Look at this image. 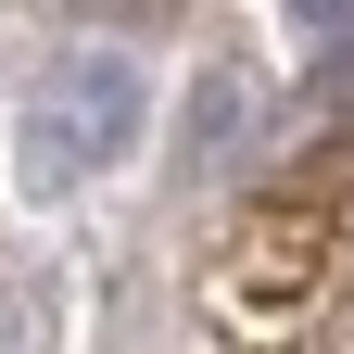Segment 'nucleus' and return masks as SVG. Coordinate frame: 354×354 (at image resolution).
Wrapping results in <instances>:
<instances>
[{
	"label": "nucleus",
	"instance_id": "1",
	"mask_svg": "<svg viewBox=\"0 0 354 354\" xmlns=\"http://www.w3.org/2000/svg\"><path fill=\"white\" fill-rule=\"evenodd\" d=\"M140 127H152L140 64H127V51H64V64L13 102V190H26V203L88 190L102 165H127V152H140Z\"/></svg>",
	"mask_w": 354,
	"mask_h": 354
},
{
	"label": "nucleus",
	"instance_id": "2",
	"mask_svg": "<svg viewBox=\"0 0 354 354\" xmlns=\"http://www.w3.org/2000/svg\"><path fill=\"white\" fill-rule=\"evenodd\" d=\"M241 102H253L241 64H203V76H190V140H177V165H190V177H215V165L241 152Z\"/></svg>",
	"mask_w": 354,
	"mask_h": 354
}]
</instances>
